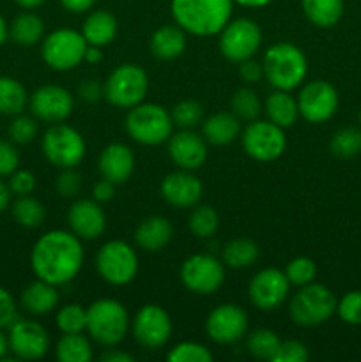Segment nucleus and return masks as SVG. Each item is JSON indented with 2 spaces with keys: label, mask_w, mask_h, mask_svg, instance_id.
<instances>
[{
  "label": "nucleus",
  "mask_w": 361,
  "mask_h": 362,
  "mask_svg": "<svg viewBox=\"0 0 361 362\" xmlns=\"http://www.w3.org/2000/svg\"><path fill=\"white\" fill-rule=\"evenodd\" d=\"M27 103V90L20 81L11 76H0V113L2 115H20Z\"/></svg>",
  "instance_id": "nucleus-32"
},
{
  "label": "nucleus",
  "mask_w": 361,
  "mask_h": 362,
  "mask_svg": "<svg viewBox=\"0 0 361 362\" xmlns=\"http://www.w3.org/2000/svg\"><path fill=\"white\" fill-rule=\"evenodd\" d=\"M42 152L52 165L59 168H74L85 158V140L74 127L53 124L42 136Z\"/></svg>",
  "instance_id": "nucleus-9"
},
{
  "label": "nucleus",
  "mask_w": 361,
  "mask_h": 362,
  "mask_svg": "<svg viewBox=\"0 0 361 362\" xmlns=\"http://www.w3.org/2000/svg\"><path fill=\"white\" fill-rule=\"evenodd\" d=\"M60 4H62L64 9H67L69 13L81 14L85 13V11L91 9L96 4V0H60Z\"/></svg>",
  "instance_id": "nucleus-54"
},
{
  "label": "nucleus",
  "mask_w": 361,
  "mask_h": 362,
  "mask_svg": "<svg viewBox=\"0 0 361 362\" xmlns=\"http://www.w3.org/2000/svg\"><path fill=\"white\" fill-rule=\"evenodd\" d=\"M130 327L127 311L119 300L99 299L87 308V331L96 343L113 346L120 343Z\"/></svg>",
  "instance_id": "nucleus-4"
},
{
  "label": "nucleus",
  "mask_w": 361,
  "mask_h": 362,
  "mask_svg": "<svg viewBox=\"0 0 361 362\" xmlns=\"http://www.w3.org/2000/svg\"><path fill=\"white\" fill-rule=\"evenodd\" d=\"M357 120H360V127H361V112H360V115H357Z\"/></svg>",
  "instance_id": "nucleus-62"
},
{
  "label": "nucleus",
  "mask_w": 361,
  "mask_h": 362,
  "mask_svg": "<svg viewBox=\"0 0 361 362\" xmlns=\"http://www.w3.org/2000/svg\"><path fill=\"white\" fill-rule=\"evenodd\" d=\"M258 258V247L250 239H234L223 247V262L232 269H246Z\"/></svg>",
  "instance_id": "nucleus-34"
},
{
  "label": "nucleus",
  "mask_w": 361,
  "mask_h": 362,
  "mask_svg": "<svg viewBox=\"0 0 361 362\" xmlns=\"http://www.w3.org/2000/svg\"><path fill=\"white\" fill-rule=\"evenodd\" d=\"M308 359V349L301 341L289 339L280 343V349L273 362H304Z\"/></svg>",
  "instance_id": "nucleus-46"
},
{
  "label": "nucleus",
  "mask_w": 361,
  "mask_h": 362,
  "mask_svg": "<svg viewBox=\"0 0 361 362\" xmlns=\"http://www.w3.org/2000/svg\"><path fill=\"white\" fill-rule=\"evenodd\" d=\"M9 138L13 144L18 145H25L30 144L35 136H38V122H35L32 117L27 115H14L13 122L9 124Z\"/></svg>",
  "instance_id": "nucleus-44"
},
{
  "label": "nucleus",
  "mask_w": 361,
  "mask_h": 362,
  "mask_svg": "<svg viewBox=\"0 0 361 362\" xmlns=\"http://www.w3.org/2000/svg\"><path fill=\"white\" fill-rule=\"evenodd\" d=\"M13 216L18 225L25 228H38L45 223L46 211L41 202L32 198L30 194H25V197H18V200L13 204Z\"/></svg>",
  "instance_id": "nucleus-35"
},
{
  "label": "nucleus",
  "mask_w": 361,
  "mask_h": 362,
  "mask_svg": "<svg viewBox=\"0 0 361 362\" xmlns=\"http://www.w3.org/2000/svg\"><path fill=\"white\" fill-rule=\"evenodd\" d=\"M280 338L271 329H257L248 339V352L260 361H273L280 349Z\"/></svg>",
  "instance_id": "nucleus-37"
},
{
  "label": "nucleus",
  "mask_w": 361,
  "mask_h": 362,
  "mask_svg": "<svg viewBox=\"0 0 361 362\" xmlns=\"http://www.w3.org/2000/svg\"><path fill=\"white\" fill-rule=\"evenodd\" d=\"M161 194L170 205L179 209L193 207L202 197V182L190 170H180L166 175L161 182Z\"/></svg>",
  "instance_id": "nucleus-22"
},
{
  "label": "nucleus",
  "mask_w": 361,
  "mask_h": 362,
  "mask_svg": "<svg viewBox=\"0 0 361 362\" xmlns=\"http://www.w3.org/2000/svg\"><path fill=\"white\" fill-rule=\"evenodd\" d=\"M336 304L338 300L328 286L308 283L292 297L289 315L294 324L301 327H315L328 322L336 313Z\"/></svg>",
  "instance_id": "nucleus-5"
},
{
  "label": "nucleus",
  "mask_w": 361,
  "mask_h": 362,
  "mask_svg": "<svg viewBox=\"0 0 361 362\" xmlns=\"http://www.w3.org/2000/svg\"><path fill=\"white\" fill-rule=\"evenodd\" d=\"M30 110L35 119L45 122H62L73 112V95L60 85H42L32 94Z\"/></svg>",
  "instance_id": "nucleus-19"
},
{
  "label": "nucleus",
  "mask_w": 361,
  "mask_h": 362,
  "mask_svg": "<svg viewBox=\"0 0 361 362\" xmlns=\"http://www.w3.org/2000/svg\"><path fill=\"white\" fill-rule=\"evenodd\" d=\"M239 74L246 83H257L262 76H264V67L260 62L253 59H246L241 62Z\"/></svg>",
  "instance_id": "nucleus-51"
},
{
  "label": "nucleus",
  "mask_w": 361,
  "mask_h": 362,
  "mask_svg": "<svg viewBox=\"0 0 361 362\" xmlns=\"http://www.w3.org/2000/svg\"><path fill=\"white\" fill-rule=\"evenodd\" d=\"M290 283L285 272L278 269H264L257 272L250 281V299L258 310H276L289 296Z\"/></svg>",
  "instance_id": "nucleus-18"
},
{
  "label": "nucleus",
  "mask_w": 361,
  "mask_h": 362,
  "mask_svg": "<svg viewBox=\"0 0 361 362\" xmlns=\"http://www.w3.org/2000/svg\"><path fill=\"white\" fill-rule=\"evenodd\" d=\"M219 52L230 62L241 64L251 59L262 45V30L250 18H237L229 21L219 32Z\"/></svg>",
  "instance_id": "nucleus-11"
},
{
  "label": "nucleus",
  "mask_w": 361,
  "mask_h": 362,
  "mask_svg": "<svg viewBox=\"0 0 361 362\" xmlns=\"http://www.w3.org/2000/svg\"><path fill=\"white\" fill-rule=\"evenodd\" d=\"M168 154L179 168L197 170L207 159V141L190 129L179 131L170 136Z\"/></svg>",
  "instance_id": "nucleus-21"
},
{
  "label": "nucleus",
  "mask_w": 361,
  "mask_h": 362,
  "mask_svg": "<svg viewBox=\"0 0 361 362\" xmlns=\"http://www.w3.org/2000/svg\"><path fill=\"white\" fill-rule=\"evenodd\" d=\"M101 59H103V52H101V48H99V46H92V45H88V46H87V49H85V57H84L85 62L94 64V62H99V60H101Z\"/></svg>",
  "instance_id": "nucleus-56"
},
{
  "label": "nucleus",
  "mask_w": 361,
  "mask_h": 362,
  "mask_svg": "<svg viewBox=\"0 0 361 362\" xmlns=\"http://www.w3.org/2000/svg\"><path fill=\"white\" fill-rule=\"evenodd\" d=\"M7 352H9V339H7V336L0 329V361L6 357Z\"/></svg>",
  "instance_id": "nucleus-60"
},
{
  "label": "nucleus",
  "mask_w": 361,
  "mask_h": 362,
  "mask_svg": "<svg viewBox=\"0 0 361 362\" xmlns=\"http://www.w3.org/2000/svg\"><path fill=\"white\" fill-rule=\"evenodd\" d=\"M329 151L340 159H350L361 154V127H343L333 134Z\"/></svg>",
  "instance_id": "nucleus-36"
},
{
  "label": "nucleus",
  "mask_w": 361,
  "mask_h": 362,
  "mask_svg": "<svg viewBox=\"0 0 361 362\" xmlns=\"http://www.w3.org/2000/svg\"><path fill=\"white\" fill-rule=\"evenodd\" d=\"M239 119L234 113L218 112L204 120L202 134L212 145H229L239 134Z\"/></svg>",
  "instance_id": "nucleus-28"
},
{
  "label": "nucleus",
  "mask_w": 361,
  "mask_h": 362,
  "mask_svg": "<svg viewBox=\"0 0 361 362\" xmlns=\"http://www.w3.org/2000/svg\"><path fill=\"white\" fill-rule=\"evenodd\" d=\"M87 46L81 32L73 30V28H59L45 37L41 55L52 69L69 71L84 60Z\"/></svg>",
  "instance_id": "nucleus-10"
},
{
  "label": "nucleus",
  "mask_w": 361,
  "mask_h": 362,
  "mask_svg": "<svg viewBox=\"0 0 361 362\" xmlns=\"http://www.w3.org/2000/svg\"><path fill=\"white\" fill-rule=\"evenodd\" d=\"M301 6L315 27H335L343 16V0H301Z\"/></svg>",
  "instance_id": "nucleus-30"
},
{
  "label": "nucleus",
  "mask_w": 361,
  "mask_h": 362,
  "mask_svg": "<svg viewBox=\"0 0 361 362\" xmlns=\"http://www.w3.org/2000/svg\"><path fill=\"white\" fill-rule=\"evenodd\" d=\"M113 194H115V184L110 182V180L106 179L99 180V182L92 187V198H94L98 204H106V202L112 200Z\"/></svg>",
  "instance_id": "nucleus-52"
},
{
  "label": "nucleus",
  "mask_w": 361,
  "mask_h": 362,
  "mask_svg": "<svg viewBox=\"0 0 361 362\" xmlns=\"http://www.w3.org/2000/svg\"><path fill=\"white\" fill-rule=\"evenodd\" d=\"M81 177L74 168H64L57 179V191L62 198H73L80 193Z\"/></svg>",
  "instance_id": "nucleus-47"
},
{
  "label": "nucleus",
  "mask_w": 361,
  "mask_h": 362,
  "mask_svg": "<svg viewBox=\"0 0 361 362\" xmlns=\"http://www.w3.org/2000/svg\"><path fill=\"white\" fill-rule=\"evenodd\" d=\"M172 122L177 124L183 129H191V127L197 126L198 122H202L204 119V110H202L200 103L193 101V99H186V101H180L173 106L172 113Z\"/></svg>",
  "instance_id": "nucleus-41"
},
{
  "label": "nucleus",
  "mask_w": 361,
  "mask_h": 362,
  "mask_svg": "<svg viewBox=\"0 0 361 362\" xmlns=\"http://www.w3.org/2000/svg\"><path fill=\"white\" fill-rule=\"evenodd\" d=\"M81 35L87 45L106 46L115 39L117 35V20L108 11H94L87 16L81 27Z\"/></svg>",
  "instance_id": "nucleus-26"
},
{
  "label": "nucleus",
  "mask_w": 361,
  "mask_h": 362,
  "mask_svg": "<svg viewBox=\"0 0 361 362\" xmlns=\"http://www.w3.org/2000/svg\"><path fill=\"white\" fill-rule=\"evenodd\" d=\"M20 166V154L11 141L0 140V177H9Z\"/></svg>",
  "instance_id": "nucleus-49"
},
{
  "label": "nucleus",
  "mask_w": 361,
  "mask_h": 362,
  "mask_svg": "<svg viewBox=\"0 0 361 362\" xmlns=\"http://www.w3.org/2000/svg\"><path fill=\"white\" fill-rule=\"evenodd\" d=\"M172 117L163 106L154 103H140L133 106L126 117V131L142 145H159L172 133Z\"/></svg>",
  "instance_id": "nucleus-6"
},
{
  "label": "nucleus",
  "mask_w": 361,
  "mask_h": 362,
  "mask_svg": "<svg viewBox=\"0 0 361 362\" xmlns=\"http://www.w3.org/2000/svg\"><path fill=\"white\" fill-rule=\"evenodd\" d=\"M287 138L283 127L271 120H251L243 133V148L255 161H275L283 154Z\"/></svg>",
  "instance_id": "nucleus-12"
},
{
  "label": "nucleus",
  "mask_w": 361,
  "mask_h": 362,
  "mask_svg": "<svg viewBox=\"0 0 361 362\" xmlns=\"http://www.w3.org/2000/svg\"><path fill=\"white\" fill-rule=\"evenodd\" d=\"M180 279L188 290L200 296L214 293L225 281L222 262L207 253L193 255L180 267Z\"/></svg>",
  "instance_id": "nucleus-13"
},
{
  "label": "nucleus",
  "mask_w": 361,
  "mask_h": 362,
  "mask_svg": "<svg viewBox=\"0 0 361 362\" xmlns=\"http://www.w3.org/2000/svg\"><path fill=\"white\" fill-rule=\"evenodd\" d=\"M7 37H9V27H7L6 20H4V16L0 14V46L6 42Z\"/></svg>",
  "instance_id": "nucleus-61"
},
{
  "label": "nucleus",
  "mask_w": 361,
  "mask_h": 362,
  "mask_svg": "<svg viewBox=\"0 0 361 362\" xmlns=\"http://www.w3.org/2000/svg\"><path fill=\"white\" fill-rule=\"evenodd\" d=\"M218 214L212 207L209 205H198L193 209V212L190 214V230L193 235L202 237V239H207V237L214 235V232L218 230Z\"/></svg>",
  "instance_id": "nucleus-38"
},
{
  "label": "nucleus",
  "mask_w": 361,
  "mask_h": 362,
  "mask_svg": "<svg viewBox=\"0 0 361 362\" xmlns=\"http://www.w3.org/2000/svg\"><path fill=\"white\" fill-rule=\"evenodd\" d=\"M173 228L170 221L163 216H149L138 225L134 232V240L145 251H159L170 243Z\"/></svg>",
  "instance_id": "nucleus-24"
},
{
  "label": "nucleus",
  "mask_w": 361,
  "mask_h": 362,
  "mask_svg": "<svg viewBox=\"0 0 361 362\" xmlns=\"http://www.w3.org/2000/svg\"><path fill=\"white\" fill-rule=\"evenodd\" d=\"M9 350L23 361H35L46 356L50 349V336L41 324L16 318L9 325Z\"/></svg>",
  "instance_id": "nucleus-16"
},
{
  "label": "nucleus",
  "mask_w": 361,
  "mask_h": 362,
  "mask_svg": "<svg viewBox=\"0 0 361 362\" xmlns=\"http://www.w3.org/2000/svg\"><path fill=\"white\" fill-rule=\"evenodd\" d=\"M315 272H317L315 264L306 257L294 258V260L289 262V265L285 269L287 279H289L290 285L296 286H304L314 281Z\"/></svg>",
  "instance_id": "nucleus-43"
},
{
  "label": "nucleus",
  "mask_w": 361,
  "mask_h": 362,
  "mask_svg": "<svg viewBox=\"0 0 361 362\" xmlns=\"http://www.w3.org/2000/svg\"><path fill=\"white\" fill-rule=\"evenodd\" d=\"M336 313L349 325H361V290L347 292L336 304Z\"/></svg>",
  "instance_id": "nucleus-45"
},
{
  "label": "nucleus",
  "mask_w": 361,
  "mask_h": 362,
  "mask_svg": "<svg viewBox=\"0 0 361 362\" xmlns=\"http://www.w3.org/2000/svg\"><path fill=\"white\" fill-rule=\"evenodd\" d=\"M45 23L34 13H21L13 20L9 27V37L21 46H32L41 41Z\"/></svg>",
  "instance_id": "nucleus-31"
},
{
  "label": "nucleus",
  "mask_w": 361,
  "mask_h": 362,
  "mask_svg": "<svg viewBox=\"0 0 361 362\" xmlns=\"http://www.w3.org/2000/svg\"><path fill=\"white\" fill-rule=\"evenodd\" d=\"M133 336L144 349H161L168 343L170 336H172L170 315L158 304H145L134 315Z\"/></svg>",
  "instance_id": "nucleus-15"
},
{
  "label": "nucleus",
  "mask_w": 361,
  "mask_h": 362,
  "mask_svg": "<svg viewBox=\"0 0 361 362\" xmlns=\"http://www.w3.org/2000/svg\"><path fill=\"white\" fill-rule=\"evenodd\" d=\"M84 264V247L74 233L52 230L35 240L30 265L38 279L60 286L76 278Z\"/></svg>",
  "instance_id": "nucleus-1"
},
{
  "label": "nucleus",
  "mask_w": 361,
  "mask_h": 362,
  "mask_svg": "<svg viewBox=\"0 0 361 362\" xmlns=\"http://www.w3.org/2000/svg\"><path fill=\"white\" fill-rule=\"evenodd\" d=\"M14 2L20 7H23V9H35V7L42 6L46 0H14Z\"/></svg>",
  "instance_id": "nucleus-59"
},
{
  "label": "nucleus",
  "mask_w": 361,
  "mask_h": 362,
  "mask_svg": "<svg viewBox=\"0 0 361 362\" xmlns=\"http://www.w3.org/2000/svg\"><path fill=\"white\" fill-rule=\"evenodd\" d=\"M260 99L257 98V94L251 88H237L236 94L232 95V113L239 120L251 122V120H255L260 115Z\"/></svg>",
  "instance_id": "nucleus-39"
},
{
  "label": "nucleus",
  "mask_w": 361,
  "mask_h": 362,
  "mask_svg": "<svg viewBox=\"0 0 361 362\" xmlns=\"http://www.w3.org/2000/svg\"><path fill=\"white\" fill-rule=\"evenodd\" d=\"M78 94H80L81 99L92 103V101H98L101 95H105V88H103L96 80H87L78 87Z\"/></svg>",
  "instance_id": "nucleus-53"
},
{
  "label": "nucleus",
  "mask_w": 361,
  "mask_h": 362,
  "mask_svg": "<svg viewBox=\"0 0 361 362\" xmlns=\"http://www.w3.org/2000/svg\"><path fill=\"white\" fill-rule=\"evenodd\" d=\"M69 228L78 239H98L106 228V216L96 200L74 202L67 212Z\"/></svg>",
  "instance_id": "nucleus-20"
},
{
  "label": "nucleus",
  "mask_w": 361,
  "mask_h": 362,
  "mask_svg": "<svg viewBox=\"0 0 361 362\" xmlns=\"http://www.w3.org/2000/svg\"><path fill=\"white\" fill-rule=\"evenodd\" d=\"M20 303L27 313L39 317L50 313L59 304V292L55 285L38 279L21 292Z\"/></svg>",
  "instance_id": "nucleus-25"
},
{
  "label": "nucleus",
  "mask_w": 361,
  "mask_h": 362,
  "mask_svg": "<svg viewBox=\"0 0 361 362\" xmlns=\"http://www.w3.org/2000/svg\"><path fill=\"white\" fill-rule=\"evenodd\" d=\"M96 269L106 283L115 286L127 285L138 272V257L124 240H110L96 255Z\"/></svg>",
  "instance_id": "nucleus-8"
},
{
  "label": "nucleus",
  "mask_w": 361,
  "mask_h": 362,
  "mask_svg": "<svg viewBox=\"0 0 361 362\" xmlns=\"http://www.w3.org/2000/svg\"><path fill=\"white\" fill-rule=\"evenodd\" d=\"M264 76L278 90H292L299 87L308 73V60L304 53L290 42L269 46L264 60Z\"/></svg>",
  "instance_id": "nucleus-3"
},
{
  "label": "nucleus",
  "mask_w": 361,
  "mask_h": 362,
  "mask_svg": "<svg viewBox=\"0 0 361 362\" xmlns=\"http://www.w3.org/2000/svg\"><path fill=\"white\" fill-rule=\"evenodd\" d=\"M16 320V303L6 288L0 286V329L9 327Z\"/></svg>",
  "instance_id": "nucleus-50"
},
{
  "label": "nucleus",
  "mask_w": 361,
  "mask_h": 362,
  "mask_svg": "<svg viewBox=\"0 0 361 362\" xmlns=\"http://www.w3.org/2000/svg\"><path fill=\"white\" fill-rule=\"evenodd\" d=\"M166 359L170 362H211L212 354L200 343L184 341L173 346Z\"/></svg>",
  "instance_id": "nucleus-42"
},
{
  "label": "nucleus",
  "mask_w": 361,
  "mask_h": 362,
  "mask_svg": "<svg viewBox=\"0 0 361 362\" xmlns=\"http://www.w3.org/2000/svg\"><path fill=\"white\" fill-rule=\"evenodd\" d=\"M265 113L271 122H275L280 127H290L296 122L299 115L297 101L289 94V90H278L276 88L269 98L265 99Z\"/></svg>",
  "instance_id": "nucleus-29"
},
{
  "label": "nucleus",
  "mask_w": 361,
  "mask_h": 362,
  "mask_svg": "<svg viewBox=\"0 0 361 362\" xmlns=\"http://www.w3.org/2000/svg\"><path fill=\"white\" fill-rule=\"evenodd\" d=\"M134 168V156L124 144H110L99 156V173L113 184L126 182Z\"/></svg>",
  "instance_id": "nucleus-23"
},
{
  "label": "nucleus",
  "mask_w": 361,
  "mask_h": 362,
  "mask_svg": "<svg viewBox=\"0 0 361 362\" xmlns=\"http://www.w3.org/2000/svg\"><path fill=\"white\" fill-rule=\"evenodd\" d=\"M11 202V189L4 180H0V212L6 211L9 207Z\"/></svg>",
  "instance_id": "nucleus-57"
},
{
  "label": "nucleus",
  "mask_w": 361,
  "mask_h": 362,
  "mask_svg": "<svg viewBox=\"0 0 361 362\" xmlns=\"http://www.w3.org/2000/svg\"><path fill=\"white\" fill-rule=\"evenodd\" d=\"M184 48H186V34L179 25H163L151 37V52L161 60L177 59Z\"/></svg>",
  "instance_id": "nucleus-27"
},
{
  "label": "nucleus",
  "mask_w": 361,
  "mask_h": 362,
  "mask_svg": "<svg viewBox=\"0 0 361 362\" xmlns=\"http://www.w3.org/2000/svg\"><path fill=\"white\" fill-rule=\"evenodd\" d=\"M234 0H172V16L184 32L214 35L232 16Z\"/></svg>",
  "instance_id": "nucleus-2"
},
{
  "label": "nucleus",
  "mask_w": 361,
  "mask_h": 362,
  "mask_svg": "<svg viewBox=\"0 0 361 362\" xmlns=\"http://www.w3.org/2000/svg\"><path fill=\"white\" fill-rule=\"evenodd\" d=\"M234 2H237L243 7H264L271 4L273 0H234Z\"/></svg>",
  "instance_id": "nucleus-58"
},
{
  "label": "nucleus",
  "mask_w": 361,
  "mask_h": 362,
  "mask_svg": "<svg viewBox=\"0 0 361 362\" xmlns=\"http://www.w3.org/2000/svg\"><path fill=\"white\" fill-rule=\"evenodd\" d=\"M103 362H133V357L126 352H120V350H110L101 356Z\"/></svg>",
  "instance_id": "nucleus-55"
},
{
  "label": "nucleus",
  "mask_w": 361,
  "mask_h": 362,
  "mask_svg": "<svg viewBox=\"0 0 361 362\" xmlns=\"http://www.w3.org/2000/svg\"><path fill=\"white\" fill-rule=\"evenodd\" d=\"M55 320L57 327H59L64 334L81 332L87 327V310H84L80 304H66V306L59 310Z\"/></svg>",
  "instance_id": "nucleus-40"
},
{
  "label": "nucleus",
  "mask_w": 361,
  "mask_h": 362,
  "mask_svg": "<svg viewBox=\"0 0 361 362\" xmlns=\"http://www.w3.org/2000/svg\"><path fill=\"white\" fill-rule=\"evenodd\" d=\"M57 359L60 362H88L92 359V346L81 332L64 334L57 343Z\"/></svg>",
  "instance_id": "nucleus-33"
},
{
  "label": "nucleus",
  "mask_w": 361,
  "mask_h": 362,
  "mask_svg": "<svg viewBox=\"0 0 361 362\" xmlns=\"http://www.w3.org/2000/svg\"><path fill=\"white\" fill-rule=\"evenodd\" d=\"M9 189L16 197H25L35 189V177L28 170H16L9 175Z\"/></svg>",
  "instance_id": "nucleus-48"
},
{
  "label": "nucleus",
  "mask_w": 361,
  "mask_h": 362,
  "mask_svg": "<svg viewBox=\"0 0 361 362\" xmlns=\"http://www.w3.org/2000/svg\"><path fill=\"white\" fill-rule=\"evenodd\" d=\"M338 92L329 81L315 80L304 85L297 98L301 117L311 124H322L331 119L338 110Z\"/></svg>",
  "instance_id": "nucleus-14"
},
{
  "label": "nucleus",
  "mask_w": 361,
  "mask_h": 362,
  "mask_svg": "<svg viewBox=\"0 0 361 362\" xmlns=\"http://www.w3.org/2000/svg\"><path fill=\"white\" fill-rule=\"evenodd\" d=\"M205 331L214 343L229 345L246 334L248 317L236 304H222L209 313Z\"/></svg>",
  "instance_id": "nucleus-17"
},
{
  "label": "nucleus",
  "mask_w": 361,
  "mask_h": 362,
  "mask_svg": "<svg viewBox=\"0 0 361 362\" xmlns=\"http://www.w3.org/2000/svg\"><path fill=\"white\" fill-rule=\"evenodd\" d=\"M105 98L117 108H133L144 101L149 88L147 73L134 64H122L103 85Z\"/></svg>",
  "instance_id": "nucleus-7"
}]
</instances>
